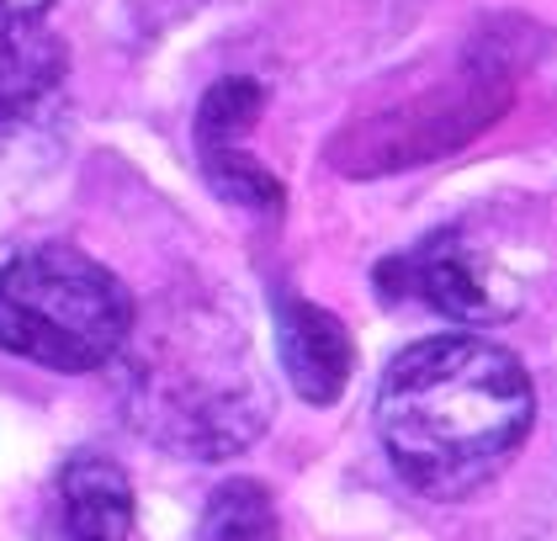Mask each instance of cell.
<instances>
[{
  "label": "cell",
  "mask_w": 557,
  "mask_h": 541,
  "mask_svg": "<svg viewBox=\"0 0 557 541\" xmlns=\"http://www.w3.org/2000/svg\"><path fill=\"white\" fill-rule=\"evenodd\" d=\"M59 0H0V123H22L64 85L70 53L53 33Z\"/></svg>",
  "instance_id": "5"
},
{
  "label": "cell",
  "mask_w": 557,
  "mask_h": 541,
  "mask_svg": "<svg viewBox=\"0 0 557 541\" xmlns=\"http://www.w3.org/2000/svg\"><path fill=\"white\" fill-rule=\"evenodd\" d=\"M265 112V85L256 81H223L208 90L202 112H197V149H202V165H208V181H213L223 197L245 202V208H282V186L265 165H256L239 138L245 127Z\"/></svg>",
  "instance_id": "4"
},
{
  "label": "cell",
  "mask_w": 557,
  "mask_h": 541,
  "mask_svg": "<svg viewBox=\"0 0 557 541\" xmlns=\"http://www.w3.org/2000/svg\"><path fill=\"white\" fill-rule=\"evenodd\" d=\"M377 282H383V292H414L430 308L468 319V324H494V319L515 313L510 303L494 297V287L483 282V271L472 266V255L462 250L457 234H435L420 255H393L377 271Z\"/></svg>",
  "instance_id": "6"
},
{
  "label": "cell",
  "mask_w": 557,
  "mask_h": 541,
  "mask_svg": "<svg viewBox=\"0 0 557 541\" xmlns=\"http://www.w3.org/2000/svg\"><path fill=\"white\" fill-rule=\"evenodd\" d=\"M282 520H276V500L256 478H228L208 494L197 541H276Z\"/></svg>",
  "instance_id": "9"
},
{
  "label": "cell",
  "mask_w": 557,
  "mask_h": 541,
  "mask_svg": "<svg viewBox=\"0 0 557 541\" xmlns=\"http://www.w3.org/2000/svg\"><path fill=\"white\" fill-rule=\"evenodd\" d=\"M372 415L404 489L420 500H468L531 441L536 388L510 345L435 334L387 361Z\"/></svg>",
  "instance_id": "1"
},
{
  "label": "cell",
  "mask_w": 557,
  "mask_h": 541,
  "mask_svg": "<svg viewBox=\"0 0 557 541\" xmlns=\"http://www.w3.org/2000/svg\"><path fill=\"white\" fill-rule=\"evenodd\" d=\"M123 351V409L160 452L191 462L239 457L276 415V393L265 367H256L250 334L213 303H181L144 334L133 324Z\"/></svg>",
  "instance_id": "2"
},
{
  "label": "cell",
  "mask_w": 557,
  "mask_h": 541,
  "mask_svg": "<svg viewBox=\"0 0 557 541\" xmlns=\"http://www.w3.org/2000/svg\"><path fill=\"white\" fill-rule=\"evenodd\" d=\"M59 526L70 541H128L133 537V483L123 462L81 452L53 478Z\"/></svg>",
  "instance_id": "8"
},
{
  "label": "cell",
  "mask_w": 557,
  "mask_h": 541,
  "mask_svg": "<svg viewBox=\"0 0 557 541\" xmlns=\"http://www.w3.org/2000/svg\"><path fill=\"white\" fill-rule=\"evenodd\" d=\"M276 356L308 404H335L356 372V340L330 308L308 297L276 303Z\"/></svg>",
  "instance_id": "7"
},
{
  "label": "cell",
  "mask_w": 557,
  "mask_h": 541,
  "mask_svg": "<svg viewBox=\"0 0 557 541\" xmlns=\"http://www.w3.org/2000/svg\"><path fill=\"white\" fill-rule=\"evenodd\" d=\"M138 324L133 292L75 245H38L0 271V351L81 377L123 356Z\"/></svg>",
  "instance_id": "3"
}]
</instances>
